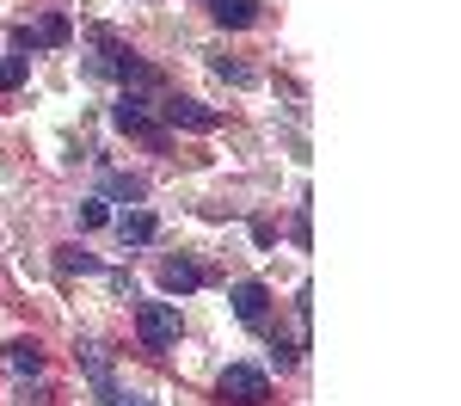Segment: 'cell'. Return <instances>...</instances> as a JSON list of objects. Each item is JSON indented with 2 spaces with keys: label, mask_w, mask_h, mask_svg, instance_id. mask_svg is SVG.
<instances>
[{
  "label": "cell",
  "mask_w": 461,
  "mask_h": 406,
  "mask_svg": "<svg viewBox=\"0 0 461 406\" xmlns=\"http://www.w3.org/2000/svg\"><path fill=\"white\" fill-rule=\"evenodd\" d=\"M215 394L228 406H265L271 401V382H265V369H252V364H228L221 382H215Z\"/></svg>",
  "instance_id": "cell-1"
},
{
  "label": "cell",
  "mask_w": 461,
  "mask_h": 406,
  "mask_svg": "<svg viewBox=\"0 0 461 406\" xmlns=\"http://www.w3.org/2000/svg\"><path fill=\"white\" fill-rule=\"evenodd\" d=\"M136 332L148 351H173L178 345V308L173 302H136Z\"/></svg>",
  "instance_id": "cell-2"
},
{
  "label": "cell",
  "mask_w": 461,
  "mask_h": 406,
  "mask_svg": "<svg viewBox=\"0 0 461 406\" xmlns=\"http://www.w3.org/2000/svg\"><path fill=\"white\" fill-rule=\"evenodd\" d=\"M111 123L123 130V136H142L148 148H167V130L148 117V105H142V93H123L117 105H111Z\"/></svg>",
  "instance_id": "cell-3"
},
{
  "label": "cell",
  "mask_w": 461,
  "mask_h": 406,
  "mask_svg": "<svg viewBox=\"0 0 461 406\" xmlns=\"http://www.w3.org/2000/svg\"><path fill=\"white\" fill-rule=\"evenodd\" d=\"M99 50H105V56L93 62V74H117V80H130V86H148V80H154V68H148L142 56H130L111 32H99Z\"/></svg>",
  "instance_id": "cell-4"
},
{
  "label": "cell",
  "mask_w": 461,
  "mask_h": 406,
  "mask_svg": "<svg viewBox=\"0 0 461 406\" xmlns=\"http://www.w3.org/2000/svg\"><path fill=\"white\" fill-rule=\"evenodd\" d=\"M160 111H167V123H173V130H197V136H210L215 123H221V111H210L203 99H178V93Z\"/></svg>",
  "instance_id": "cell-5"
},
{
  "label": "cell",
  "mask_w": 461,
  "mask_h": 406,
  "mask_svg": "<svg viewBox=\"0 0 461 406\" xmlns=\"http://www.w3.org/2000/svg\"><path fill=\"white\" fill-rule=\"evenodd\" d=\"M228 302H234V314H240V320H247V327H265V314H271V290H265V284H234V295H228Z\"/></svg>",
  "instance_id": "cell-6"
},
{
  "label": "cell",
  "mask_w": 461,
  "mask_h": 406,
  "mask_svg": "<svg viewBox=\"0 0 461 406\" xmlns=\"http://www.w3.org/2000/svg\"><path fill=\"white\" fill-rule=\"evenodd\" d=\"M154 234H160V221H154V210H142V203L117 216V240H123V247H148Z\"/></svg>",
  "instance_id": "cell-7"
},
{
  "label": "cell",
  "mask_w": 461,
  "mask_h": 406,
  "mask_svg": "<svg viewBox=\"0 0 461 406\" xmlns=\"http://www.w3.org/2000/svg\"><path fill=\"white\" fill-rule=\"evenodd\" d=\"M80 369H86V375H93V388H99V401H123V394H117V382H111V364H105V351H99V345H80Z\"/></svg>",
  "instance_id": "cell-8"
},
{
  "label": "cell",
  "mask_w": 461,
  "mask_h": 406,
  "mask_svg": "<svg viewBox=\"0 0 461 406\" xmlns=\"http://www.w3.org/2000/svg\"><path fill=\"white\" fill-rule=\"evenodd\" d=\"M197 284H203V271H197L191 258H167V271H160V290L167 295H191Z\"/></svg>",
  "instance_id": "cell-9"
},
{
  "label": "cell",
  "mask_w": 461,
  "mask_h": 406,
  "mask_svg": "<svg viewBox=\"0 0 461 406\" xmlns=\"http://www.w3.org/2000/svg\"><path fill=\"white\" fill-rule=\"evenodd\" d=\"M215 25H228V32H247L252 19H258V0H210Z\"/></svg>",
  "instance_id": "cell-10"
},
{
  "label": "cell",
  "mask_w": 461,
  "mask_h": 406,
  "mask_svg": "<svg viewBox=\"0 0 461 406\" xmlns=\"http://www.w3.org/2000/svg\"><path fill=\"white\" fill-rule=\"evenodd\" d=\"M111 197L136 210V203H142V197H148V185L136 179V173H105V203H111Z\"/></svg>",
  "instance_id": "cell-11"
},
{
  "label": "cell",
  "mask_w": 461,
  "mask_h": 406,
  "mask_svg": "<svg viewBox=\"0 0 461 406\" xmlns=\"http://www.w3.org/2000/svg\"><path fill=\"white\" fill-rule=\"evenodd\" d=\"M32 32H37V50H56V43H68V37H74V25H68V13H43Z\"/></svg>",
  "instance_id": "cell-12"
},
{
  "label": "cell",
  "mask_w": 461,
  "mask_h": 406,
  "mask_svg": "<svg viewBox=\"0 0 461 406\" xmlns=\"http://www.w3.org/2000/svg\"><path fill=\"white\" fill-rule=\"evenodd\" d=\"M6 369L13 375H37L43 369V351H37L32 338H19V345H6Z\"/></svg>",
  "instance_id": "cell-13"
},
{
  "label": "cell",
  "mask_w": 461,
  "mask_h": 406,
  "mask_svg": "<svg viewBox=\"0 0 461 406\" xmlns=\"http://www.w3.org/2000/svg\"><path fill=\"white\" fill-rule=\"evenodd\" d=\"M25 74H32V56H0V93L25 86Z\"/></svg>",
  "instance_id": "cell-14"
},
{
  "label": "cell",
  "mask_w": 461,
  "mask_h": 406,
  "mask_svg": "<svg viewBox=\"0 0 461 406\" xmlns=\"http://www.w3.org/2000/svg\"><path fill=\"white\" fill-rule=\"evenodd\" d=\"M56 265H62L68 277H74V271H80V277H86V271H99V258L86 253V247H62V253H56Z\"/></svg>",
  "instance_id": "cell-15"
},
{
  "label": "cell",
  "mask_w": 461,
  "mask_h": 406,
  "mask_svg": "<svg viewBox=\"0 0 461 406\" xmlns=\"http://www.w3.org/2000/svg\"><path fill=\"white\" fill-rule=\"evenodd\" d=\"M105 221H111L105 197H86V203H80V228H105Z\"/></svg>",
  "instance_id": "cell-16"
},
{
  "label": "cell",
  "mask_w": 461,
  "mask_h": 406,
  "mask_svg": "<svg viewBox=\"0 0 461 406\" xmlns=\"http://www.w3.org/2000/svg\"><path fill=\"white\" fill-rule=\"evenodd\" d=\"M215 74H221V80H234V86H252V68H247V62H228V56H215Z\"/></svg>",
  "instance_id": "cell-17"
},
{
  "label": "cell",
  "mask_w": 461,
  "mask_h": 406,
  "mask_svg": "<svg viewBox=\"0 0 461 406\" xmlns=\"http://www.w3.org/2000/svg\"><path fill=\"white\" fill-rule=\"evenodd\" d=\"M271 357H277V364H295V357H302V345H295V338H271Z\"/></svg>",
  "instance_id": "cell-18"
}]
</instances>
